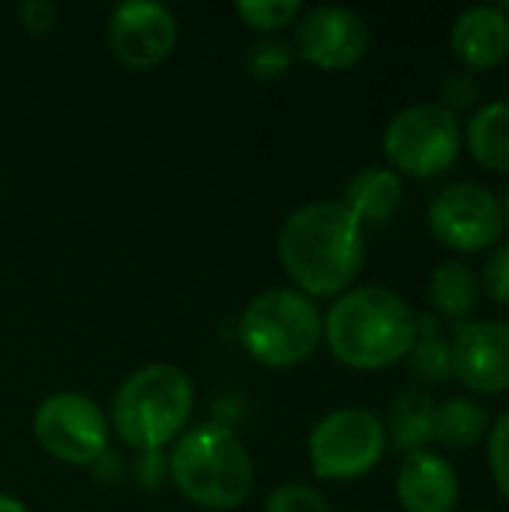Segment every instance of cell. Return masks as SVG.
<instances>
[{"label": "cell", "mask_w": 509, "mask_h": 512, "mask_svg": "<svg viewBox=\"0 0 509 512\" xmlns=\"http://www.w3.org/2000/svg\"><path fill=\"white\" fill-rule=\"evenodd\" d=\"M168 465L177 492L201 510H234L255 489L249 450L225 423H201L183 432Z\"/></svg>", "instance_id": "3"}, {"label": "cell", "mask_w": 509, "mask_h": 512, "mask_svg": "<svg viewBox=\"0 0 509 512\" xmlns=\"http://www.w3.org/2000/svg\"><path fill=\"white\" fill-rule=\"evenodd\" d=\"M450 45L465 72L495 69L509 57V15L501 6H471L450 30Z\"/></svg>", "instance_id": "14"}, {"label": "cell", "mask_w": 509, "mask_h": 512, "mask_svg": "<svg viewBox=\"0 0 509 512\" xmlns=\"http://www.w3.org/2000/svg\"><path fill=\"white\" fill-rule=\"evenodd\" d=\"M417 339V312L387 285L348 288L324 315L330 354L357 372L390 369L408 357Z\"/></svg>", "instance_id": "2"}, {"label": "cell", "mask_w": 509, "mask_h": 512, "mask_svg": "<svg viewBox=\"0 0 509 512\" xmlns=\"http://www.w3.org/2000/svg\"><path fill=\"white\" fill-rule=\"evenodd\" d=\"M0 512H30L18 498H12V495H3L0 492Z\"/></svg>", "instance_id": "29"}, {"label": "cell", "mask_w": 509, "mask_h": 512, "mask_svg": "<svg viewBox=\"0 0 509 512\" xmlns=\"http://www.w3.org/2000/svg\"><path fill=\"white\" fill-rule=\"evenodd\" d=\"M396 498L405 512H453L459 504L456 468L435 450H417L402 459Z\"/></svg>", "instance_id": "13"}, {"label": "cell", "mask_w": 509, "mask_h": 512, "mask_svg": "<svg viewBox=\"0 0 509 512\" xmlns=\"http://www.w3.org/2000/svg\"><path fill=\"white\" fill-rule=\"evenodd\" d=\"M108 417L81 393H51L33 414V435L39 447L63 465L93 468L108 453Z\"/></svg>", "instance_id": "8"}, {"label": "cell", "mask_w": 509, "mask_h": 512, "mask_svg": "<svg viewBox=\"0 0 509 512\" xmlns=\"http://www.w3.org/2000/svg\"><path fill=\"white\" fill-rule=\"evenodd\" d=\"M480 276L474 273L471 264L453 258L444 261L429 282V300L435 306V312L453 324H465L474 321V312L480 306Z\"/></svg>", "instance_id": "18"}, {"label": "cell", "mask_w": 509, "mask_h": 512, "mask_svg": "<svg viewBox=\"0 0 509 512\" xmlns=\"http://www.w3.org/2000/svg\"><path fill=\"white\" fill-rule=\"evenodd\" d=\"M294 63V45L279 36H264L246 51V72L258 81L282 78Z\"/></svg>", "instance_id": "21"}, {"label": "cell", "mask_w": 509, "mask_h": 512, "mask_svg": "<svg viewBox=\"0 0 509 512\" xmlns=\"http://www.w3.org/2000/svg\"><path fill=\"white\" fill-rule=\"evenodd\" d=\"M459 153V117H453L438 102L408 105L384 129V156L399 177H438L459 162Z\"/></svg>", "instance_id": "6"}, {"label": "cell", "mask_w": 509, "mask_h": 512, "mask_svg": "<svg viewBox=\"0 0 509 512\" xmlns=\"http://www.w3.org/2000/svg\"><path fill=\"white\" fill-rule=\"evenodd\" d=\"M480 291L498 303V306H509V243L495 246V252L489 255L483 276H480Z\"/></svg>", "instance_id": "25"}, {"label": "cell", "mask_w": 509, "mask_h": 512, "mask_svg": "<svg viewBox=\"0 0 509 512\" xmlns=\"http://www.w3.org/2000/svg\"><path fill=\"white\" fill-rule=\"evenodd\" d=\"M234 12L255 30H285L288 24H294L303 12L300 0H237Z\"/></svg>", "instance_id": "22"}, {"label": "cell", "mask_w": 509, "mask_h": 512, "mask_svg": "<svg viewBox=\"0 0 509 512\" xmlns=\"http://www.w3.org/2000/svg\"><path fill=\"white\" fill-rule=\"evenodd\" d=\"M324 342V315L297 288H267L240 315V345L270 369L303 366Z\"/></svg>", "instance_id": "5"}, {"label": "cell", "mask_w": 509, "mask_h": 512, "mask_svg": "<svg viewBox=\"0 0 509 512\" xmlns=\"http://www.w3.org/2000/svg\"><path fill=\"white\" fill-rule=\"evenodd\" d=\"M15 12L27 33H48L57 24V6L51 0H21Z\"/></svg>", "instance_id": "27"}, {"label": "cell", "mask_w": 509, "mask_h": 512, "mask_svg": "<svg viewBox=\"0 0 509 512\" xmlns=\"http://www.w3.org/2000/svg\"><path fill=\"white\" fill-rule=\"evenodd\" d=\"M402 195H405L402 177L393 168L372 165V168L357 171L348 180L342 204L366 228V225H384V222H390L396 216L399 204H402Z\"/></svg>", "instance_id": "15"}, {"label": "cell", "mask_w": 509, "mask_h": 512, "mask_svg": "<svg viewBox=\"0 0 509 512\" xmlns=\"http://www.w3.org/2000/svg\"><path fill=\"white\" fill-rule=\"evenodd\" d=\"M504 228V210L495 192L471 180L441 189L429 204L432 237L462 255L498 246Z\"/></svg>", "instance_id": "9"}, {"label": "cell", "mask_w": 509, "mask_h": 512, "mask_svg": "<svg viewBox=\"0 0 509 512\" xmlns=\"http://www.w3.org/2000/svg\"><path fill=\"white\" fill-rule=\"evenodd\" d=\"M432 423H435V399L423 390H402L390 405L387 420V441L399 453L429 450L432 444Z\"/></svg>", "instance_id": "19"}, {"label": "cell", "mask_w": 509, "mask_h": 512, "mask_svg": "<svg viewBox=\"0 0 509 512\" xmlns=\"http://www.w3.org/2000/svg\"><path fill=\"white\" fill-rule=\"evenodd\" d=\"M279 261L300 294L339 297L363 270V225L342 201H312L297 207L279 228Z\"/></svg>", "instance_id": "1"}, {"label": "cell", "mask_w": 509, "mask_h": 512, "mask_svg": "<svg viewBox=\"0 0 509 512\" xmlns=\"http://www.w3.org/2000/svg\"><path fill=\"white\" fill-rule=\"evenodd\" d=\"M132 471H135V480L144 489H159V486H165V480H171V465H168V456L162 450L138 453Z\"/></svg>", "instance_id": "28"}, {"label": "cell", "mask_w": 509, "mask_h": 512, "mask_svg": "<svg viewBox=\"0 0 509 512\" xmlns=\"http://www.w3.org/2000/svg\"><path fill=\"white\" fill-rule=\"evenodd\" d=\"M195 387L189 375L171 363L135 369L114 393L111 426L135 453L165 450L186 432L192 417Z\"/></svg>", "instance_id": "4"}, {"label": "cell", "mask_w": 509, "mask_h": 512, "mask_svg": "<svg viewBox=\"0 0 509 512\" xmlns=\"http://www.w3.org/2000/svg\"><path fill=\"white\" fill-rule=\"evenodd\" d=\"M408 369L423 384H447L453 378L450 342L444 339L441 321L432 312L417 315V339L408 351Z\"/></svg>", "instance_id": "20"}, {"label": "cell", "mask_w": 509, "mask_h": 512, "mask_svg": "<svg viewBox=\"0 0 509 512\" xmlns=\"http://www.w3.org/2000/svg\"><path fill=\"white\" fill-rule=\"evenodd\" d=\"M462 147H468L480 168L509 174V102L477 108L462 129Z\"/></svg>", "instance_id": "17"}, {"label": "cell", "mask_w": 509, "mask_h": 512, "mask_svg": "<svg viewBox=\"0 0 509 512\" xmlns=\"http://www.w3.org/2000/svg\"><path fill=\"white\" fill-rule=\"evenodd\" d=\"M489 444V468H492V480L498 486V492L509 501V408L492 420V429L486 435Z\"/></svg>", "instance_id": "24"}, {"label": "cell", "mask_w": 509, "mask_h": 512, "mask_svg": "<svg viewBox=\"0 0 509 512\" xmlns=\"http://www.w3.org/2000/svg\"><path fill=\"white\" fill-rule=\"evenodd\" d=\"M501 210H504V225L509 228V189L507 195H504V201H501Z\"/></svg>", "instance_id": "30"}, {"label": "cell", "mask_w": 509, "mask_h": 512, "mask_svg": "<svg viewBox=\"0 0 509 512\" xmlns=\"http://www.w3.org/2000/svg\"><path fill=\"white\" fill-rule=\"evenodd\" d=\"M294 51L327 72L351 69L369 51V24L351 6H312L294 21Z\"/></svg>", "instance_id": "10"}, {"label": "cell", "mask_w": 509, "mask_h": 512, "mask_svg": "<svg viewBox=\"0 0 509 512\" xmlns=\"http://www.w3.org/2000/svg\"><path fill=\"white\" fill-rule=\"evenodd\" d=\"M264 512H333L327 498L306 483H285L264 501Z\"/></svg>", "instance_id": "23"}, {"label": "cell", "mask_w": 509, "mask_h": 512, "mask_svg": "<svg viewBox=\"0 0 509 512\" xmlns=\"http://www.w3.org/2000/svg\"><path fill=\"white\" fill-rule=\"evenodd\" d=\"M492 429V411L471 396H453L441 405H435V423H432V444L462 453L477 447Z\"/></svg>", "instance_id": "16"}, {"label": "cell", "mask_w": 509, "mask_h": 512, "mask_svg": "<svg viewBox=\"0 0 509 512\" xmlns=\"http://www.w3.org/2000/svg\"><path fill=\"white\" fill-rule=\"evenodd\" d=\"M387 450V429L369 408H336L309 435V465L318 480L348 483L366 477Z\"/></svg>", "instance_id": "7"}, {"label": "cell", "mask_w": 509, "mask_h": 512, "mask_svg": "<svg viewBox=\"0 0 509 512\" xmlns=\"http://www.w3.org/2000/svg\"><path fill=\"white\" fill-rule=\"evenodd\" d=\"M108 42L129 69L159 66L177 45V18L159 0H123L111 9Z\"/></svg>", "instance_id": "12"}, {"label": "cell", "mask_w": 509, "mask_h": 512, "mask_svg": "<svg viewBox=\"0 0 509 512\" xmlns=\"http://www.w3.org/2000/svg\"><path fill=\"white\" fill-rule=\"evenodd\" d=\"M453 378L477 396L509 390V321L483 318L456 324L450 339Z\"/></svg>", "instance_id": "11"}, {"label": "cell", "mask_w": 509, "mask_h": 512, "mask_svg": "<svg viewBox=\"0 0 509 512\" xmlns=\"http://www.w3.org/2000/svg\"><path fill=\"white\" fill-rule=\"evenodd\" d=\"M477 99H480V84H477V78H474V72H453L447 81H444V87H441V108H447L453 117H459V114H465V111H471L474 105H477Z\"/></svg>", "instance_id": "26"}]
</instances>
